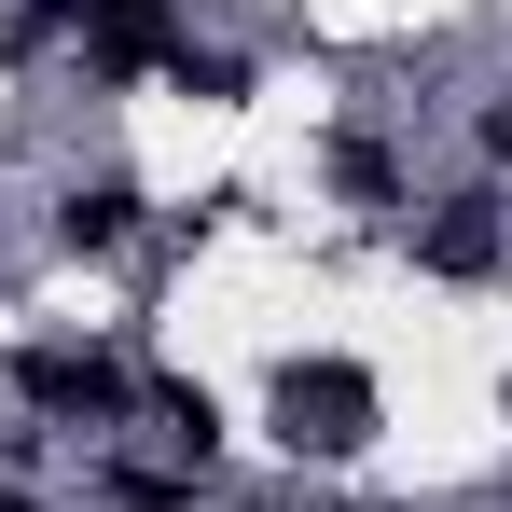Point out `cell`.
<instances>
[{"mask_svg":"<svg viewBox=\"0 0 512 512\" xmlns=\"http://www.w3.org/2000/svg\"><path fill=\"white\" fill-rule=\"evenodd\" d=\"M139 416H153V429H167V443H180V457L208 471V443H222V402H208L194 374H139Z\"/></svg>","mask_w":512,"mask_h":512,"instance_id":"5","label":"cell"},{"mask_svg":"<svg viewBox=\"0 0 512 512\" xmlns=\"http://www.w3.org/2000/svg\"><path fill=\"white\" fill-rule=\"evenodd\" d=\"M374 429H388V402H374L360 360H333V346L319 360H277V443L291 457H360Z\"/></svg>","mask_w":512,"mask_h":512,"instance_id":"1","label":"cell"},{"mask_svg":"<svg viewBox=\"0 0 512 512\" xmlns=\"http://www.w3.org/2000/svg\"><path fill=\"white\" fill-rule=\"evenodd\" d=\"M0 512H28V499H0Z\"/></svg>","mask_w":512,"mask_h":512,"instance_id":"7","label":"cell"},{"mask_svg":"<svg viewBox=\"0 0 512 512\" xmlns=\"http://www.w3.org/2000/svg\"><path fill=\"white\" fill-rule=\"evenodd\" d=\"M485 167H512V97H485Z\"/></svg>","mask_w":512,"mask_h":512,"instance_id":"6","label":"cell"},{"mask_svg":"<svg viewBox=\"0 0 512 512\" xmlns=\"http://www.w3.org/2000/svg\"><path fill=\"white\" fill-rule=\"evenodd\" d=\"M56 236H70V250H125V236H139V180L125 167L70 180V194H56Z\"/></svg>","mask_w":512,"mask_h":512,"instance_id":"4","label":"cell"},{"mask_svg":"<svg viewBox=\"0 0 512 512\" xmlns=\"http://www.w3.org/2000/svg\"><path fill=\"white\" fill-rule=\"evenodd\" d=\"M0 374H14V402H28V416H56V429L139 416V360H111V346H14Z\"/></svg>","mask_w":512,"mask_h":512,"instance_id":"2","label":"cell"},{"mask_svg":"<svg viewBox=\"0 0 512 512\" xmlns=\"http://www.w3.org/2000/svg\"><path fill=\"white\" fill-rule=\"evenodd\" d=\"M416 263H429V277H457V291H471V277H499V263H512V208H499V194L429 208V222H416Z\"/></svg>","mask_w":512,"mask_h":512,"instance_id":"3","label":"cell"}]
</instances>
